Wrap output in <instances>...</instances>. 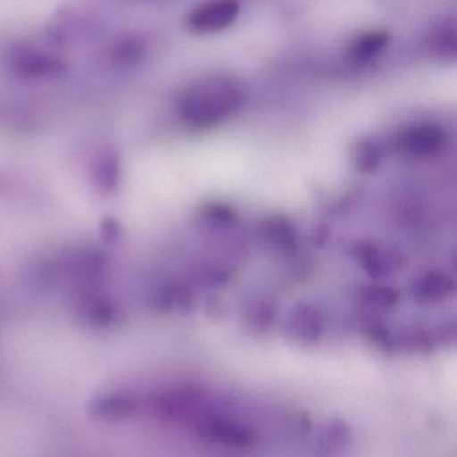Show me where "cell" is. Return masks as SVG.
Returning a JSON list of instances; mask_svg holds the SVG:
<instances>
[{"mask_svg": "<svg viewBox=\"0 0 457 457\" xmlns=\"http://www.w3.org/2000/svg\"><path fill=\"white\" fill-rule=\"evenodd\" d=\"M242 103L239 85L227 77L200 79L179 103L181 119L196 129H207L231 116Z\"/></svg>", "mask_w": 457, "mask_h": 457, "instance_id": "obj_1", "label": "cell"}, {"mask_svg": "<svg viewBox=\"0 0 457 457\" xmlns=\"http://www.w3.org/2000/svg\"><path fill=\"white\" fill-rule=\"evenodd\" d=\"M237 0H212L195 9L188 17V29L192 33L210 34L231 26L239 15Z\"/></svg>", "mask_w": 457, "mask_h": 457, "instance_id": "obj_2", "label": "cell"}, {"mask_svg": "<svg viewBox=\"0 0 457 457\" xmlns=\"http://www.w3.org/2000/svg\"><path fill=\"white\" fill-rule=\"evenodd\" d=\"M12 68L20 76L45 79L62 76L66 63L49 53L23 47L12 54Z\"/></svg>", "mask_w": 457, "mask_h": 457, "instance_id": "obj_3", "label": "cell"}, {"mask_svg": "<svg viewBox=\"0 0 457 457\" xmlns=\"http://www.w3.org/2000/svg\"><path fill=\"white\" fill-rule=\"evenodd\" d=\"M445 132L437 125L409 128L398 138V145L406 154L417 157L433 156L445 146Z\"/></svg>", "mask_w": 457, "mask_h": 457, "instance_id": "obj_4", "label": "cell"}, {"mask_svg": "<svg viewBox=\"0 0 457 457\" xmlns=\"http://www.w3.org/2000/svg\"><path fill=\"white\" fill-rule=\"evenodd\" d=\"M389 44V36L385 31H371L358 37L349 47V55L357 62H366L377 57Z\"/></svg>", "mask_w": 457, "mask_h": 457, "instance_id": "obj_5", "label": "cell"}, {"mask_svg": "<svg viewBox=\"0 0 457 457\" xmlns=\"http://www.w3.org/2000/svg\"><path fill=\"white\" fill-rule=\"evenodd\" d=\"M145 54V45L137 37H125L117 42L113 49V60L119 65H136Z\"/></svg>", "mask_w": 457, "mask_h": 457, "instance_id": "obj_6", "label": "cell"}, {"mask_svg": "<svg viewBox=\"0 0 457 457\" xmlns=\"http://www.w3.org/2000/svg\"><path fill=\"white\" fill-rule=\"evenodd\" d=\"M354 162L358 170L371 172L381 162V149L373 141H362L355 148Z\"/></svg>", "mask_w": 457, "mask_h": 457, "instance_id": "obj_7", "label": "cell"}, {"mask_svg": "<svg viewBox=\"0 0 457 457\" xmlns=\"http://www.w3.org/2000/svg\"><path fill=\"white\" fill-rule=\"evenodd\" d=\"M456 29L453 25H444L433 34L432 47L441 57H454L456 54Z\"/></svg>", "mask_w": 457, "mask_h": 457, "instance_id": "obj_8", "label": "cell"}]
</instances>
